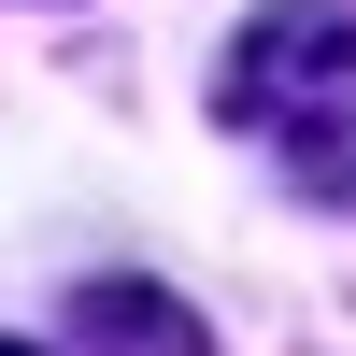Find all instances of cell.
<instances>
[{
    "mask_svg": "<svg viewBox=\"0 0 356 356\" xmlns=\"http://www.w3.org/2000/svg\"><path fill=\"white\" fill-rule=\"evenodd\" d=\"M214 100L300 186L356 200V0H257L243 43H228V72H214Z\"/></svg>",
    "mask_w": 356,
    "mask_h": 356,
    "instance_id": "obj_1",
    "label": "cell"
},
{
    "mask_svg": "<svg viewBox=\"0 0 356 356\" xmlns=\"http://www.w3.org/2000/svg\"><path fill=\"white\" fill-rule=\"evenodd\" d=\"M57 356H200V314L171 300V285H86L72 300V328H57Z\"/></svg>",
    "mask_w": 356,
    "mask_h": 356,
    "instance_id": "obj_2",
    "label": "cell"
},
{
    "mask_svg": "<svg viewBox=\"0 0 356 356\" xmlns=\"http://www.w3.org/2000/svg\"><path fill=\"white\" fill-rule=\"evenodd\" d=\"M0 356H29V342H0Z\"/></svg>",
    "mask_w": 356,
    "mask_h": 356,
    "instance_id": "obj_3",
    "label": "cell"
}]
</instances>
